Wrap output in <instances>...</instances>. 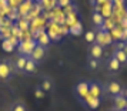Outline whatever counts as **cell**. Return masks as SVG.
<instances>
[{
	"label": "cell",
	"mask_w": 127,
	"mask_h": 111,
	"mask_svg": "<svg viewBox=\"0 0 127 111\" xmlns=\"http://www.w3.org/2000/svg\"><path fill=\"white\" fill-rule=\"evenodd\" d=\"M111 34H110V31H106V30H100L98 33H96V43H97L98 46H110L111 44Z\"/></svg>",
	"instance_id": "cell-1"
},
{
	"label": "cell",
	"mask_w": 127,
	"mask_h": 111,
	"mask_svg": "<svg viewBox=\"0 0 127 111\" xmlns=\"http://www.w3.org/2000/svg\"><path fill=\"white\" fill-rule=\"evenodd\" d=\"M37 46L36 40H24L19 44V50L23 56H30V53L33 51V48Z\"/></svg>",
	"instance_id": "cell-2"
},
{
	"label": "cell",
	"mask_w": 127,
	"mask_h": 111,
	"mask_svg": "<svg viewBox=\"0 0 127 111\" xmlns=\"http://www.w3.org/2000/svg\"><path fill=\"white\" fill-rule=\"evenodd\" d=\"M12 76V64L10 61H0V80H7Z\"/></svg>",
	"instance_id": "cell-3"
},
{
	"label": "cell",
	"mask_w": 127,
	"mask_h": 111,
	"mask_svg": "<svg viewBox=\"0 0 127 111\" xmlns=\"http://www.w3.org/2000/svg\"><path fill=\"white\" fill-rule=\"evenodd\" d=\"M44 56H46V48L44 47H41V46H37L33 48V51L30 53V59L33 60V61H36V63H39V61H41V60L44 59Z\"/></svg>",
	"instance_id": "cell-4"
},
{
	"label": "cell",
	"mask_w": 127,
	"mask_h": 111,
	"mask_svg": "<svg viewBox=\"0 0 127 111\" xmlns=\"http://www.w3.org/2000/svg\"><path fill=\"white\" fill-rule=\"evenodd\" d=\"M74 90H76V95L80 100H84L87 95H89V83L87 81L77 83V86H76Z\"/></svg>",
	"instance_id": "cell-5"
},
{
	"label": "cell",
	"mask_w": 127,
	"mask_h": 111,
	"mask_svg": "<svg viewBox=\"0 0 127 111\" xmlns=\"http://www.w3.org/2000/svg\"><path fill=\"white\" fill-rule=\"evenodd\" d=\"M103 93V88L98 83H89V95H92L94 98H100Z\"/></svg>",
	"instance_id": "cell-6"
},
{
	"label": "cell",
	"mask_w": 127,
	"mask_h": 111,
	"mask_svg": "<svg viewBox=\"0 0 127 111\" xmlns=\"http://www.w3.org/2000/svg\"><path fill=\"white\" fill-rule=\"evenodd\" d=\"M127 105V98L123 95V94H119L114 97V110L116 111H123L126 110Z\"/></svg>",
	"instance_id": "cell-7"
},
{
	"label": "cell",
	"mask_w": 127,
	"mask_h": 111,
	"mask_svg": "<svg viewBox=\"0 0 127 111\" xmlns=\"http://www.w3.org/2000/svg\"><path fill=\"white\" fill-rule=\"evenodd\" d=\"M121 91H123V88H121L120 83L117 81H109L107 83V93L111 94V95H119V94H121Z\"/></svg>",
	"instance_id": "cell-8"
},
{
	"label": "cell",
	"mask_w": 127,
	"mask_h": 111,
	"mask_svg": "<svg viewBox=\"0 0 127 111\" xmlns=\"http://www.w3.org/2000/svg\"><path fill=\"white\" fill-rule=\"evenodd\" d=\"M103 56V47L98 46L97 43H93L92 47H90V57L96 60H100Z\"/></svg>",
	"instance_id": "cell-9"
},
{
	"label": "cell",
	"mask_w": 127,
	"mask_h": 111,
	"mask_svg": "<svg viewBox=\"0 0 127 111\" xmlns=\"http://www.w3.org/2000/svg\"><path fill=\"white\" fill-rule=\"evenodd\" d=\"M100 13H101V16L104 19H109L113 16V3L109 1V3H106L103 6H100Z\"/></svg>",
	"instance_id": "cell-10"
},
{
	"label": "cell",
	"mask_w": 127,
	"mask_h": 111,
	"mask_svg": "<svg viewBox=\"0 0 127 111\" xmlns=\"http://www.w3.org/2000/svg\"><path fill=\"white\" fill-rule=\"evenodd\" d=\"M36 43H37L39 46H41V47L46 48V46L50 43V37H49V34H47L46 31H40V33L37 34V40H36Z\"/></svg>",
	"instance_id": "cell-11"
},
{
	"label": "cell",
	"mask_w": 127,
	"mask_h": 111,
	"mask_svg": "<svg viewBox=\"0 0 127 111\" xmlns=\"http://www.w3.org/2000/svg\"><path fill=\"white\" fill-rule=\"evenodd\" d=\"M84 103H86V105L90 110H96L98 105H100V98H94L92 95H87L86 98H84Z\"/></svg>",
	"instance_id": "cell-12"
},
{
	"label": "cell",
	"mask_w": 127,
	"mask_h": 111,
	"mask_svg": "<svg viewBox=\"0 0 127 111\" xmlns=\"http://www.w3.org/2000/svg\"><path fill=\"white\" fill-rule=\"evenodd\" d=\"M27 56H23V54H20L17 57V60H16V64H14V67H16V70L17 71H24V67H26V63H27Z\"/></svg>",
	"instance_id": "cell-13"
},
{
	"label": "cell",
	"mask_w": 127,
	"mask_h": 111,
	"mask_svg": "<svg viewBox=\"0 0 127 111\" xmlns=\"http://www.w3.org/2000/svg\"><path fill=\"white\" fill-rule=\"evenodd\" d=\"M116 26L114 20H113V17H109V19H104L103 24H101V27H100V30H106V31H110V30L113 29Z\"/></svg>",
	"instance_id": "cell-14"
},
{
	"label": "cell",
	"mask_w": 127,
	"mask_h": 111,
	"mask_svg": "<svg viewBox=\"0 0 127 111\" xmlns=\"http://www.w3.org/2000/svg\"><path fill=\"white\" fill-rule=\"evenodd\" d=\"M121 33H123V29L120 26H114L113 29L110 30V34H111L113 40H121Z\"/></svg>",
	"instance_id": "cell-15"
},
{
	"label": "cell",
	"mask_w": 127,
	"mask_h": 111,
	"mask_svg": "<svg viewBox=\"0 0 127 111\" xmlns=\"http://www.w3.org/2000/svg\"><path fill=\"white\" fill-rule=\"evenodd\" d=\"M113 57H114V59L120 63V64H124V63L127 61V56H126V53L123 51V50H116Z\"/></svg>",
	"instance_id": "cell-16"
},
{
	"label": "cell",
	"mask_w": 127,
	"mask_h": 111,
	"mask_svg": "<svg viewBox=\"0 0 127 111\" xmlns=\"http://www.w3.org/2000/svg\"><path fill=\"white\" fill-rule=\"evenodd\" d=\"M120 66L121 64L114 59V57H111V59L107 61V67H109L110 71H119V70H120Z\"/></svg>",
	"instance_id": "cell-17"
},
{
	"label": "cell",
	"mask_w": 127,
	"mask_h": 111,
	"mask_svg": "<svg viewBox=\"0 0 127 111\" xmlns=\"http://www.w3.org/2000/svg\"><path fill=\"white\" fill-rule=\"evenodd\" d=\"M9 111H27V108H26V105H24L23 101H14L10 105V110Z\"/></svg>",
	"instance_id": "cell-18"
},
{
	"label": "cell",
	"mask_w": 127,
	"mask_h": 111,
	"mask_svg": "<svg viewBox=\"0 0 127 111\" xmlns=\"http://www.w3.org/2000/svg\"><path fill=\"white\" fill-rule=\"evenodd\" d=\"M103 22H104V17L101 16V13H98V12H94V13H93V23L96 24L97 27H101Z\"/></svg>",
	"instance_id": "cell-19"
},
{
	"label": "cell",
	"mask_w": 127,
	"mask_h": 111,
	"mask_svg": "<svg viewBox=\"0 0 127 111\" xmlns=\"http://www.w3.org/2000/svg\"><path fill=\"white\" fill-rule=\"evenodd\" d=\"M36 61H33V60L30 59H27V63H26V67H24V71H26V73H33V71L36 70Z\"/></svg>",
	"instance_id": "cell-20"
},
{
	"label": "cell",
	"mask_w": 127,
	"mask_h": 111,
	"mask_svg": "<svg viewBox=\"0 0 127 111\" xmlns=\"http://www.w3.org/2000/svg\"><path fill=\"white\" fill-rule=\"evenodd\" d=\"M84 39H86V41H87V43H90V44L96 43V31L89 30V31L86 33V36H84Z\"/></svg>",
	"instance_id": "cell-21"
},
{
	"label": "cell",
	"mask_w": 127,
	"mask_h": 111,
	"mask_svg": "<svg viewBox=\"0 0 127 111\" xmlns=\"http://www.w3.org/2000/svg\"><path fill=\"white\" fill-rule=\"evenodd\" d=\"M40 88L43 90V91H50V90L53 88V83H52V80H49V78H44V80H43V83H41Z\"/></svg>",
	"instance_id": "cell-22"
},
{
	"label": "cell",
	"mask_w": 127,
	"mask_h": 111,
	"mask_svg": "<svg viewBox=\"0 0 127 111\" xmlns=\"http://www.w3.org/2000/svg\"><path fill=\"white\" fill-rule=\"evenodd\" d=\"M70 33H71V34H80L81 33V24L77 22L76 26H71V27H70Z\"/></svg>",
	"instance_id": "cell-23"
},
{
	"label": "cell",
	"mask_w": 127,
	"mask_h": 111,
	"mask_svg": "<svg viewBox=\"0 0 127 111\" xmlns=\"http://www.w3.org/2000/svg\"><path fill=\"white\" fill-rule=\"evenodd\" d=\"M1 47H3V50H6V51H13L14 44H12L9 40H4L3 41V44H1Z\"/></svg>",
	"instance_id": "cell-24"
},
{
	"label": "cell",
	"mask_w": 127,
	"mask_h": 111,
	"mask_svg": "<svg viewBox=\"0 0 127 111\" xmlns=\"http://www.w3.org/2000/svg\"><path fill=\"white\" fill-rule=\"evenodd\" d=\"M89 67H90L92 70H96V68L98 67V60L92 59V57H90V59H89Z\"/></svg>",
	"instance_id": "cell-25"
},
{
	"label": "cell",
	"mask_w": 127,
	"mask_h": 111,
	"mask_svg": "<svg viewBox=\"0 0 127 111\" xmlns=\"http://www.w3.org/2000/svg\"><path fill=\"white\" fill-rule=\"evenodd\" d=\"M109 1H111V0H92V3L94 6H103V4L109 3Z\"/></svg>",
	"instance_id": "cell-26"
},
{
	"label": "cell",
	"mask_w": 127,
	"mask_h": 111,
	"mask_svg": "<svg viewBox=\"0 0 127 111\" xmlns=\"http://www.w3.org/2000/svg\"><path fill=\"white\" fill-rule=\"evenodd\" d=\"M111 3H113V6H116V7H123L124 6V0H111Z\"/></svg>",
	"instance_id": "cell-27"
},
{
	"label": "cell",
	"mask_w": 127,
	"mask_h": 111,
	"mask_svg": "<svg viewBox=\"0 0 127 111\" xmlns=\"http://www.w3.org/2000/svg\"><path fill=\"white\" fill-rule=\"evenodd\" d=\"M57 3L60 7H66L70 4V0H57Z\"/></svg>",
	"instance_id": "cell-28"
},
{
	"label": "cell",
	"mask_w": 127,
	"mask_h": 111,
	"mask_svg": "<svg viewBox=\"0 0 127 111\" xmlns=\"http://www.w3.org/2000/svg\"><path fill=\"white\" fill-rule=\"evenodd\" d=\"M126 43H123V41H119V43H117V46H116V50H124V48H126Z\"/></svg>",
	"instance_id": "cell-29"
},
{
	"label": "cell",
	"mask_w": 127,
	"mask_h": 111,
	"mask_svg": "<svg viewBox=\"0 0 127 111\" xmlns=\"http://www.w3.org/2000/svg\"><path fill=\"white\" fill-rule=\"evenodd\" d=\"M34 94H36V97H37V98H41V97L44 95V93H43V90H41V88H37Z\"/></svg>",
	"instance_id": "cell-30"
},
{
	"label": "cell",
	"mask_w": 127,
	"mask_h": 111,
	"mask_svg": "<svg viewBox=\"0 0 127 111\" xmlns=\"http://www.w3.org/2000/svg\"><path fill=\"white\" fill-rule=\"evenodd\" d=\"M121 40H123V41L127 40V29H123V33H121Z\"/></svg>",
	"instance_id": "cell-31"
},
{
	"label": "cell",
	"mask_w": 127,
	"mask_h": 111,
	"mask_svg": "<svg viewBox=\"0 0 127 111\" xmlns=\"http://www.w3.org/2000/svg\"><path fill=\"white\" fill-rule=\"evenodd\" d=\"M121 94H123V95H124V97H126V98H127V88H126V90H124V91H121Z\"/></svg>",
	"instance_id": "cell-32"
},
{
	"label": "cell",
	"mask_w": 127,
	"mask_h": 111,
	"mask_svg": "<svg viewBox=\"0 0 127 111\" xmlns=\"http://www.w3.org/2000/svg\"><path fill=\"white\" fill-rule=\"evenodd\" d=\"M124 19L127 20V9H126V13H124Z\"/></svg>",
	"instance_id": "cell-33"
},
{
	"label": "cell",
	"mask_w": 127,
	"mask_h": 111,
	"mask_svg": "<svg viewBox=\"0 0 127 111\" xmlns=\"http://www.w3.org/2000/svg\"><path fill=\"white\" fill-rule=\"evenodd\" d=\"M123 51L126 53V56H127V46H126V48H124V50H123Z\"/></svg>",
	"instance_id": "cell-34"
},
{
	"label": "cell",
	"mask_w": 127,
	"mask_h": 111,
	"mask_svg": "<svg viewBox=\"0 0 127 111\" xmlns=\"http://www.w3.org/2000/svg\"><path fill=\"white\" fill-rule=\"evenodd\" d=\"M126 111H127V105H126Z\"/></svg>",
	"instance_id": "cell-35"
}]
</instances>
